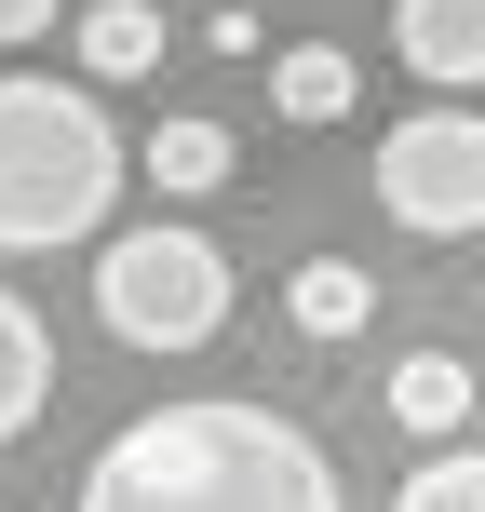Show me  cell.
<instances>
[{
	"label": "cell",
	"mask_w": 485,
	"mask_h": 512,
	"mask_svg": "<svg viewBox=\"0 0 485 512\" xmlns=\"http://www.w3.org/2000/svg\"><path fill=\"white\" fill-rule=\"evenodd\" d=\"M81 512H337V459L256 391H189L95 445Z\"/></svg>",
	"instance_id": "obj_1"
},
{
	"label": "cell",
	"mask_w": 485,
	"mask_h": 512,
	"mask_svg": "<svg viewBox=\"0 0 485 512\" xmlns=\"http://www.w3.org/2000/svg\"><path fill=\"white\" fill-rule=\"evenodd\" d=\"M108 203H122V122H108L81 81L14 68L0 81V256L95 243Z\"/></svg>",
	"instance_id": "obj_2"
},
{
	"label": "cell",
	"mask_w": 485,
	"mask_h": 512,
	"mask_svg": "<svg viewBox=\"0 0 485 512\" xmlns=\"http://www.w3.org/2000/svg\"><path fill=\"white\" fill-rule=\"evenodd\" d=\"M95 324L122 337V351H203V337L230 324V243L176 230V216L108 230L95 243Z\"/></svg>",
	"instance_id": "obj_3"
},
{
	"label": "cell",
	"mask_w": 485,
	"mask_h": 512,
	"mask_svg": "<svg viewBox=\"0 0 485 512\" xmlns=\"http://www.w3.org/2000/svg\"><path fill=\"white\" fill-rule=\"evenodd\" d=\"M378 203L405 216L418 243H472L485 230V122L472 108H418V122L378 135Z\"/></svg>",
	"instance_id": "obj_4"
},
{
	"label": "cell",
	"mask_w": 485,
	"mask_h": 512,
	"mask_svg": "<svg viewBox=\"0 0 485 512\" xmlns=\"http://www.w3.org/2000/svg\"><path fill=\"white\" fill-rule=\"evenodd\" d=\"M391 68H418L432 95L485 81V0H391Z\"/></svg>",
	"instance_id": "obj_5"
},
{
	"label": "cell",
	"mask_w": 485,
	"mask_h": 512,
	"mask_svg": "<svg viewBox=\"0 0 485 512\" xmlns=\"http://www.w3.org/2000/svg\"><path fill=\"white\" fill-rule=\"evenodd\" d=\"M270 108H283L297 135H337V122L364 108V68H351L337 41H283V54H270Z\"/></svg>",
	"instance_id": "obj_6"
},
{
	"label": "cell",
	"mask_w": 485,
	"mask_h": 512,
	"mask_svg": "<svg viewBox=\"0 0 485 512\" xmlns=\"http://www.w3.org/2000/svg\"><path fill=\"white\" fill-rule=\"evenodd\" d=\"M391 418H405L432 459L472 445V364H459V351H405V364H391Z\"/></svg>",
	"instance_id": "obj_7"
},
{
	"label": "cell",
	"mask_w": 485,
	"mask_h": 512,
	"mask_svg": "<svg viewBox=\"0 0 485 512\" xmlns=\"http://www.w3.org/2000/svg\"><path fill=\"white\" fill-rule=\"evenodd\" d=\"M41 405H54V324L14 297V283H0V445H14Z\"/></svg>",
	"instance_id": "obj_8"
},
{
	"label": "cell",
	"mask_w": 485,
	"mask_h": 512,
	"mask_svg": "<svg viewBox=\"0 0 485 512\" xmlns=\"http://www.w3.org/2000/svg\"><path fill=\"white\" fill-rule=\"evenodd\" d=\"M135 162H149V176H162V203H203V189H230V122H203V108H176V122H162L149 135V149H135Z\"/></svg>",
	"instance_id": "obj_9"
},
{
	"label": "cell",
	"mask_w": 485,
	"mask_h": 512,
	"mask_svg": "<svg viewBox=\"0 0 485 512\" xmlns=\"http://www.w3.org/2000/svg\"><path fill=\"white\" fill-rule=\"evenodd\" d=\"M283 310H297V337H364V310H378V283H364L351 256H297V283H283Z\"/></svg>",
	"instance_id": "obj_10"
},
{
	"label": "cell",
	"mask_w": 485,
	"mask_h": 512,
	"mask_svg": "<svg viewBox=\"0 0 485 512\" xmlns=\"http://www.w3.org/2000/svg\"><path fill=\"white\" fill-rule=\"evenodd\" d=\"M81 68L95 81H149L162 68V14L149 0H95V14H81Z\"/></svg>",
	"instance_id": "obj_11"
},
{
	"label": "cell",
	"mask_w": 485,
	"mask_h": 512,
	"mask_svg": "<svg viewBox=\"0 0 485 512\" xmlns=\"http://www.w3.org/2000/svg\"><path fill=\"white\" fill-rule=\"evenodd\" d=\"M391 512H485V445H445V459H418L405 486H391Z\"/></svg>",
	"instance_id": "obj_12"
},
{
	"label": "cell",
	"mask_w": 485,
	"mask_h": 512,
	"mask_svg": "<svg viewBox=\"0 0 485 512\" xmlns=\"http://www.w3.org/2000/svg\"><path fill=\"white\" fill-rule=\"evenodd\" d=\"M54 14H68V0H0V54H14V41H41Z\"/></svg>",
	"instance_id": "obj_13"
},
{
	"label": "cell",
	"mask_w": 485,
	"mask_h": 512,
	"mask_svg": "<svg viewBox=\"0 0 485 512\" xmlns=\"http://www.w3.org/2000/svg\"><path fill=\"white\" fill-rule=\"evenodd\" d=\"M472 297H485V283H472Z\"/></svg>",
	"instance_id": "obj_14"
}]
</instances>
